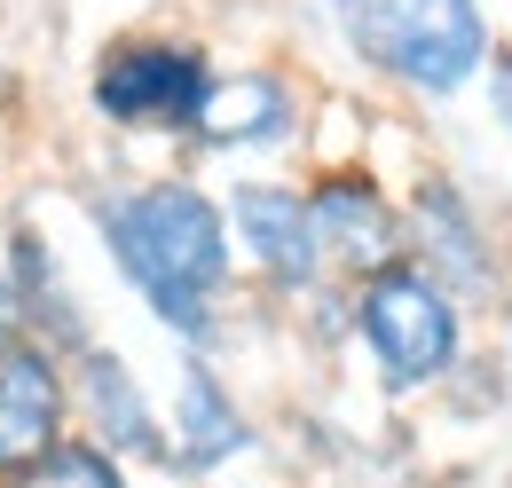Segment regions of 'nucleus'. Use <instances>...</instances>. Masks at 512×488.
<instances>
[{"label":"nucleus","instance_id":"nucleus-1","mask_svg":"<svg viewBox=\"0 0 512 488\" xmlns=\"http://www.w3.org/2000/svg\"><path fill=\"white\" fill-rule=\"evenodd\" d=\"M103 244L166 331H182V339L213 331V300L229 284V213L197 182H142L111 197Z\"/></svg>","mask_w":512,"mask_h":488},{"label":"nucleus","instance_id":"nucleus-2","mask_svg":"<svg viewBox=\"0 0 512 488\" xmlns=\"http://www.w3.org/2000/svg\"><path fill=\"white\" fill-rule=\"evenodd\" d=\"M331 8L347 48L418 95H457L489 56V24L473 0H331Z\"/></svg>","mask_w":512,"mask_h":488},{"label":"nucleus","instance_id":"nucleus-3","mask_svg":"<svg viewBox=\"0 0 512 488\" xmlns=\"http://www.w3.org/2000/svg\"><path fill=\"white\" fill-rule=\"evenodd\" d=\"M355 323H363V347L379 355L386 386H426V378H442L457 363V300L418 260L371 268L363 300H355Z\"/></svg>","mask_w":512,"mask_h":488},{"label":"nucleus","instance_id":"nucleus-4","mask_svg":"<svg viewBox=\"0 0 512 488\" xmlns=\"http://www.w3.org/2000/svg\"><path fill=\"white\" fill-rule=\"evenodd\" d=\"M213 63L190 40H119L95 63V111L111 126H197Z\"/></svg>","mask_w":512,"mask_h":488},{"label":"nucleus","instance_id":"nucleus-5","mask_svg":"<svg viewBox=\"0 0 512 488\" xmlns=\"http://www.w3.org/2000/svg\"><path fill=\"white\" fill-rule=\"evenodd\" d=\"M64 370L40 339L0 347V473H24L40 449L64 441Z\"/></svg>","mask_w":512,"mask_h":488},{"label":"nucleus","instance_id":"nucleus-6","mask_svg":"<svg viewBox=\"0 0 512 488\" xmlns=\"http://www.w3.org/2000/svg\"><path fill=\"white\" fill-rule=\"evenodd\" d=\"M308 221H316L323 260H347V268L402 260V221H394V205L371 174H323L308 189Z\"/></svg>","mask_w":512,"mask_h":488},{"label":"nucleus","instance_id":"nucleus-7","mask_svg":"<svg viewBox=\"0 0 512 488\" xmlns=\"http://www.w3.org/2000/svg\"><path fill=\"white\" fill-rule=\"evenodd\" d=\"M229 229L245 237L260 268L276 276V284H316L323 276V244H316V221H308V197L300 189H276V182H245L229 197Z\"/></svg>","mask_w":512,"mask_h":488},{"label":"nucleus","instance_id":"nucleus-8","mask_svg":"<svg viewBox=\"0 0 512 488\" xmlns=\"http://www.w3.org/2000/svg\"><path fill=\"white\" fill-rule=\"evenodd\" d=\"M79 402H87V426L103 433L111 457H166V426L150 418L134 370L111 355V347H87L79 355Z\"/></svg>","mask_w":512,"mask_h":488},{"label":"nucleus","instance_id":"nucleus-9","mask_svg":"<svg viewBox=\"0 0 512 488\" xmlns=\"http://www.w3.org/2000/svg\"><path fill=\"white\" fill-rule=\"evenodd\" d=\"M237 449H253V426L237 418V402L221 394V378L205 363L182 370V402H174V433H166V457L190 465V473H213L229 465Z\"/></svg>","mask_w":512,"mask_h":488},{"label":"nucleus","instance_id":"nucleus-10","mask_svg":"<svg viewBox=\"0 0 512 488\" xmlns=\"http://www.w3.org/2000/svg\"><path fill=\"white\" fill-rule=\"evenodd\" d=\"M284 126H292L284 79L245 71V79H213V95H205V111H197L190 134H205L213 150H245V142H276Z\"/></svg>","mask_w":512,"mask_h":488},{"label":"nucleus","instance_id":"nucleus-11","mask_svg":"<svg viewBox=\"0 0 512 488\" xmlns=\"http://www.w3.org/2000/svg\"><path fill=\"white\" fill-rule=\"evenodd\" d=\"M418 221H426V260L418 268H434V276H457V284H489V252L473 244V213H465V197L449 182H426L418 189Z\"/></svg>","mask_w":512,"mask_h":488},{"label":"nucleus","instance_id":"nucleus-12","mask_svg":"<svg viewBox=\"0 0 512 488\" xmlns=\"http://www.w3.org/2000/svg\"><path fill=\"white\" fill-rule=\"evenodd\" d=\"M8 488H134V481L103 441H56L24 473H8Z\"/></svg>","mask_w":512,"mask_h":488},{"label":"nucleus","instance_id":"nucleus-13","mask_svg":"<svg viewBox=\"0 0 512 488\" xmlns=\"http://www.w3.org/2000/svg\"><path fill=\"white\" fill-rule=\"evenodd\" d=\"M16 339H32V315H24V292L0 276V347H16Z\"/></svg>","mask_w":512,"mask_h":488},{"label":"nucleus","instance_id":"nucleus-14","mask_svg":"<svg viewBox=\"0 0 512 488\" xmlns=\"http://www.w3.org/2000/svg\"><path fill=\"white\" fill-rule=\"evenodd\" d=\"M489 87H497V111H505V126H512V56L489 63Z\"/></svg>","mask_w":512,"mask_h":488}]
</instances>
